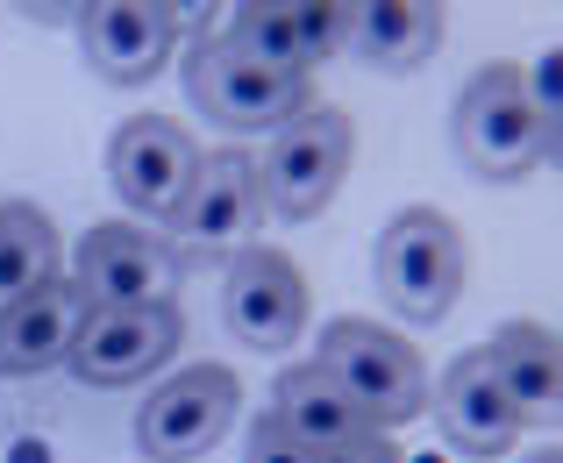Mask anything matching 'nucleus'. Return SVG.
Returning a JSON list of instances; mask_svg holds the SVG:
<instances>
[{
	"mask_svg": "<svg viewBox=\"0 0 563 463\" xmlns=\"http://www.w3.org/2000/svg\"><path fill=\"white\" fill-rule=\"evenodd\" d=\"M179 22L186 14L172 0H100V8H79V43L108 86H143L172 65Z\"/></svg>",
	"mask_w": 563,
	"mask_h": 463,
	"instance_id": "12",
	"label": "nucleus"
},
{
	"mask_svg": "<svg viewBox=\"0 0 563 463\" xmlns=\"http://www.w3.org/2000/svg\"><path fill=\"white\" fill-rule=\"evenodd\" d=\"M221 321L243 350L257 356H286L307 328V278L292 257L250 243L243 257L229 264V300H221Z\"/></svg>",
	"mask_w": 563,
	"mask_h": 463,
	"instance_id": "10",
	"label": "nucleus"
},
{
	"mask_svg": "<svg viewBox=\"0 0 563 463\" xmlns=\"http://www.w3.org/2000/svg\"><path fill=\"white\" fill-rule=\"evenodd\" d=\"M292 29H300L307 71H314L321 57H335L350 43V8H335V0H292Z\"/></svg>",
	"mask_w": 563,
	"mask_h": 463,
	"instance_id": "20",
	"label": "nucleus"
},
{
	"mask_svg": "<svg viewBox=\"0 0 563 463\" xmlns=\"http://www.w3.org/2000/svg\"><path fill=\"white\" fill-rule=\"evenodd\" d=\"M86 313L93 307L71 293V278H51L43 293L14 300L0 313V378H36V371L65 364L71 342H79V328H86Z\"/></svg>",
	"mask_w": 563,
	"mask_h": 463,
	"instance_id": "14",
	"label": "nucleus"
},
{
	"mask_svg": "<svg viewBox=\"0 0 563 463\" xmlns=\"http://www.w3.org/2000/svg\"><path fill=\"white\" fill-rule=\"evenodd\" d=\"M243 463H321V456L307 450V442H292L272 414H257V421H250V442H243Z\"/></svg>",
	"mask_w": 563,
	"mask_h": 463,
	"instance_id": "21",
	"label": "nucleus"
},
{
	"mask_svg": "<svg viewBox=\"0 0 563 463\" xmlns=\"http://www.w3.org/2000/svg\"><path fill=\"white\" fill-rule=\"evenodd\" d=\"M71 293L93 313L108 307H165L179 293V257L172 243H157L136 221H100L79 235V257H71Z\"/></svg>",
	"mask_w": 563,
	"mask_h": 463,
	"instance_id": "9",
	"label": "nucleus"
},
{
	"mask_svg": "<svg viewBox=\"0 0 563 463\" xmlns=\"http://www.w3.org/2000/svg\"><path fill=\"white\" fill-rule=\"evenodd\" d=\"M272 421L286 428L292 442H307V450H335V442H357L372 436V421H364V407L343 393V385L329 378L321 364H292L272 378Z\"/></svg>",
	"mask_w": 563,
	"mask_h": 463,
	"instance_id": "15",
	"label": "nucleus"
},
{
	"mask_svg": "<svg viewBox=\"0 0 563 463\" xmlns=\"http://www.w3.org/2000/svg\"><path fill=\"white\" fill-rule=\"evenodd\" d=\"M521 463H556V450H536V456H521Z\"/></svg>",
	"mask_w": 563,
	"mask_h": 463,
	"instance_id": "23",
	"label": "nucleus"
},
{
	"mask_svg": "<svg viewBox=\"0 0 563 463\" xmlns=\"http://www.w3.org/2000/svg\"><path fill=\"white\" fill-rule=\"evenodd\" d=\"M378 293L393 300L399 321L435 328L464 293V235L435 207H407L378 235Z\"/></svg>",
	"mask_w": 563,
	"mask_h": 463,
	"instance_id": "3",
	"label": "nucleus"
},
{
	"mask_svg": "<svg viewBox=\"0 0 563 463\" xmlns=\"http://www.w3.org/2000/svg\"><path fill=\"white\" fill-rule=\"evenodd\" d=\"M264 221V186H257V157L243 151H207L200 172H192L186 200L172 207V257L179 264H229L250 250V235H257Z\"/></svg>",
	"mask_w": 563,
	"mask_h": 463,
	"instance_id": "5",
	"label": "nucleus"
},
{
	"mask_svg": "<svg viewBox=\"0 0 563 463\" xmlns=\"http://www.w3.org/2000/svg\"><path fill=\"white\" fill-rule=\"evenodd\" d=\"M243 414V385H235L229 364H192V371H172L136 414V450L151 463H192L207 456L229 421Z\"/></svg>",
	"mask_w": 563,
	"mask_h": 463,
	"instance_id": "8",
	"label": "nucleus"
},
{
	"mask_svg": "<svg viewBox=\"0 0 563 463\" xmlns=\"http://www.w3.org/2000/svg\"><path fill=\"white\" fill-rule=\"evenodd\" d=\"M321 463H399V456H393V442L372 428V436H357V442H335V450H321Z\"/></svg>",
	"mask_w": 563,
	"mask_h": 463,
	"instance_id": "22",
	"label": "nucleus"
},
{
	"mask_svg": "<svg viewBox=\"0 0 563 463\" xmlns=\"http://www.w3.org/2000/svg\"><path fill=\"white\" fill-rule=\"evenodd\" d=\"M456 157H464L471 178H485V186H514V178H528L536 164L556 157V136L536 122L514 65L471 71V86L456 93Z\"/></svg>",
	"mask_w": 563,
	"mask_h": 463,
	"instance_id": "1",
	"label": "nucleus"
},
{
	"mask_svg": "<svg viewBox=\"0 0 563 463\" xmlns=\"http://www.w3.org/2000/svg\"><path fill=\"white\" fill-rule=\"evenodd\" d=\"M314 364L357 399L364 421H372L378 436H385V428H407L413 414L428 407L421 350H413L399 328H385V321H335V328H321Z\"/></svg>",
	"mask_w": 563,
	"mask_h": 463,
	"instance_id": "2",
	"label": "nucleus"
},
{
	"mask_svg": "<svg viewBox=\"0 0 563 463\" xmlns=\"http://www.w3.org/2000/svg\"><path fill=\"white\" fill-rule=\"evenodd\" d=\"M350 157H357V122L343 108H307L272 136V151L257 157V186H264V214L278 221H307L335 200Z\"/></svg>",
	"mask_w": 563,
	"mask_h": 463,
	"instance_id": "4",
	"label": "nucleus"
},
{
	"mask_svg": "<svg viewBox=\"0 0 563 463\" xmlns=\"http://www.w3.org/2000/svg\"><path fill=\"white\" fill-rule=\"evenodd\" d=\"M186 342V313L179 300L165 307H108V313H86L79 342H71L65 371L93 393H122V385H143L179 356Z\"/></svg>",
	"mask_w": 563,
	"mask_h": 463,
	"instance_id": "7",
	"label": "nucleus"
},
{
	"mask_svg": "<svg viewBox=\"0 0 563 463\" xmlns=\"http://www.w3.org/2000/svg\"><path fill=\"white\" fill-rule=\"evenodd\" d=\"M435 43H442V8H428V0H372V8H350L343 51H357L378 71H413Z\"/></svg>",
	"mask_w": 563,
	"mask_h": 463,
	"instance_id": "16",
	"label": "nucleus"
},
{
	"mask_svg": "<svg viewBox=\"0 0 563 463\" xmlns=\"http://www.w3.org/2000/svg\"><path fill=\"white\" fill-rule=\"evenodd\" d=\"M221 43H235L243 57H257V65H272V71H307L300 29H292V8H272V0L229 8V29H221Z\"/></svg>",
	"mask_w": 563,
	"mask_h": 463,
	"instance_id": "19",
	"label": "nucleus"
},
{
	"mask_svg": "<svg viewBox=\"0 0 563 463\" xmlns=\"http://www.w3.org/2000/svg\"><path fill=\"white\" fill-rule=\"evenodd\" d=\"M485 356H493L499 385H507L514 414L521 421H556V335L542 321H507L493 342H485Z\"/></svg>",
	"mask_w": 563,
	"mask_h": 463,
	"instance_id": "17",
	"label": "nucleus"
},
{
	"mask_svg": "<svg viewBox=\"0 0 563 463\" xmlns=\"http://www.w3.org/2000/svg\"><path fill=\"white\" fill-rule=\"evenodd\" d=\"M435 428H442V442L464 450V456H507L514 436L528 428L521 414H514V399H507V385H499L485 342L450 356V371H442V385H435Z\"/></svg>",
	"mask_w": 563,
	"mask_h": 463,
	"instance_id": "13",
	"label": "nucleus"
},
{
	"mask_svg": "<svg viewBox=\"0 0 563 463\" xmlns=\"http://www.w3.org/2000/svg\"><path fill=\"white\" fill-rule=\"evenodd\" d=\"M186 93L207 122L221 129H286L292 114H307V71H272L257 57H243L235 43L200 36L186 57Z\"/></svg>",
	"mask_w": 563,
	"mask_h": 463,
	"instance_id": "6",
	"label": "nucleus"
},
{
	"mask_svg": "<svg viewBox=\"0 0 563 463\" xmlns=\"http://www.w3.org/2000/svg\"><path fill=\"white\" fill-rule=\"evenodd\" d=\"M192 172H200V151H192V136L172 114H129L122 129H114L108 143V178L114 192H122L136 214H165L186 200Z\"/></svg>",
	"mask_w": 563,
	"mask_h": 463,
	"instance_id": "11",
	"label": "nucleus"
},
{
	"mask_svg": "<svg viewBox=\"0 0 563 463\" xmlns=\"http://www.w3.org/2000/svg\"><path fill=\"white\" fill-rule=\"evenodd\" d=\"M57 278V229L43 207L0 200V313Z\"/></svg>",
	"mask_w": 563,
	"mask_h": 463,
	"instance_id": "18",
	"label": "nucleus"
}]
</instances>
